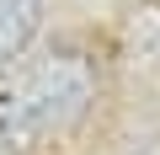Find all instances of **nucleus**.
Here are the masks:
<instances>
[{
    "label": "nucleus",
    "instance_id": "2",
    "mask_svg": "<svg viewBox=\"0 0 160 155\" xmlns=\"http://www.w3.org/2000/svg\"><path fill=\"white\" fill-rule=\"evenodd\" d=\"M43 27V0H0V70H11Z\"/></svg>",
    "mask_w": 160,
    "mask_h": 155
},
{
    "label": "nucleus",
    "instance_id": "3",
    "mask_svg": "<svg viewBox=\"0 0 160 155\" xmlns=\"http://www.w3.org/2000/svg\"><path fill=\"white\" fill-rule=\"evenodd\" d=\"M133 54L144 64H160V6H139L133 11Z\"/></svg>",
    "mask_w": 160,
    "mask_h": 155
},
{
    "label": "nucleus",
    "instance_id": "1",
    "mask_svg": "<svg viewBox=\"0 0 160 155\" xmlns=\"http://www.w3.org/2000/svg\"><path fill=\"white\" fill-rule=\"evenodd\" d=\"M96 107V70L80 54H48L0 80V150L27 155L86 123Z\"/></svg>",
    "mask_w": 160,
    "mask_h": 155
}]
</instances>
